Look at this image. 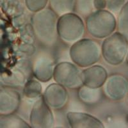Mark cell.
Masks as SVG:
<instances>
[{"instance_id": "obj_1", "label": "cell", "mask_w": 128, "mask_h": 128, "mask_svg": "<svg viewBox=\"0 0 128 128\" xmlns=\"http://www.w3.org/2000/svg\"><path fill=\"white\" fill-rule=\"evenodd\" d=\"M70 56L78 66L86 68L99 62L101 56V48L94 40L81 38L70 47Z\"/></svg>"}, {"instance_id": "obj_2", "label": "cell", "mask_w": 128, "mask_h": 128, "mask_svg": "<svg viewBox=\"0 0 128 128\" xmlns=\"http://www.w3.org/2000/svg\"><path fill=\"white\" fill-rule=\"evenodd\" d=\"M57 16L51 10L36 12L32 19V28L36 37L44 44L52 45L56 38Z\"/></svg>"}, {"instance_id": "obj_3", "label": "cell", "mask_w": 128, "mask_h": 128, "mask_svg": "<svg viewBox=\"0 0 128 128\" xmlns=\"http://www.w3.org/2000/svg\"><path fill=\"white\" fill-rule=\"evenodd\" d=\"M101 56L110 66H117L125 60L128 50V40L119 32H114L104 40Z\"/></svg>"}, {"instance_id": "obj_4", "label": "cell", "mask_w": 128, "mask_h": 128, "mask_svg": "<svg viewBox=\"0 0 128 128\" xmlns=\"http://www.w3.org/2000/svg\"><path fill=\"white\" fill-rule=\"evenodd\" d=\"M86 28L91 36L96 38H105L116 28V19L110 11L99 10L88 16Z\"/></svg>"}, {"instance_id": "obj_5", "label": "cell", "mask_w": 128, "mask_h": 128, "mask_svg": "<svg viewBox=\"0 0 128 128\" xmlns=\"http://www.w3.org/2000/svg\"><path fill=\"white\" fill-rule=\"evenodd\" d=\"M57 35L65 42L74 43L82 38L85 26L78 15L67 13L62 15L57 20Z\"/></svg>"}, {"instance_id": "obj_6", "label": "cell", "mask_w": 128, "mask_h": 128, "mask_svg": "<svg viewBox=\"0 0 128 128\" xmlns=\"http://www.w3.org/2000/svg\"><path fill=\"white\" fill-rule=\"evenodd\" d=\"M52 78L56 83L68 88H79L83 85L81 72L70 62H61L54 66Z\"/></svg>"}, {"instance_id": "obj_7", "label": "cell", "mask_w": 128, "mask_h": 128, "mask_svg": "<svg viewBox=\"0 0 128 128\" xmlns=\"http://www.w3.org/2000/svg\"><path fill=\"white\" fill-rule=\"evenodd\" d=\"M30 126L35 128H52L54 119L52 111L41 96L36 99L30 115Z\"/></svg>"}, {"instance_id": "obj_8", "label": "cell", "mask_w": 128, "mask_h": 128, "mask_svg": "<svg viewBox=\"0 0 128 128\" xmlns=\"http://www.w3.org/2000/svg\"><path fill=\"white\" fill-rule=\"evenodd\" d=\"M104 94L112 100H122L128 92V80L120 74H113L108 77L103 85Z\"/></svg>"}, {"instance_id": "obj_9", "label": "cell", "mask_w": 128, "mask_h": 128, "mask_svg": "<svg viewBox=\"0 0 128 128\" xmlns=\"http://www.w3.org/2000/svg\"><path fill=\"white\" fill-rule=\"evenodd\" d=\"M83 85L92 88H100L108 78V72L104 67L99 65H93L86 67L81 72Z\"/></svg>"}, {"instance_id": "obj_10", "label": "cell", "mask_w": 128, "mask_h": 128, "mask_svg": "<svg viewBox=\"0 0 128 128\" xmlns=\"http://www.w3.org/2000/svg\"><path fill=\"white\" fill-rule=\"evenodd\" d=\"M42 96L48 106L53 109L63 108L68 100V94L66 87L57 83L50 84Z\"/></svg>"}, {"instance_id": "obj_11", "label": "cell", "mask_w": 128, "mask_h": 128, "mask_svg": "<svg viewBox=\"0 0 128 128\" xmlns=\"http://www.w3.org/2000/svg\"><path fill=\"white\" fill-rule=\"evenodd\" d=\"M67 119L72 128H103L102 122L92 115L82 112H68Z\"/></svg>"}, {"instance_id": "obj_12", "label": "cell", "mask_w": 128, "mask_h": 128, "mask_svg": "<svg viewBox=\"0 0 128 128\" xmlns=\"http://www.w3.org/2000/svg\"><path fill=\"white\" fill-rule=\"evenodd\" d=\"M54 66L51 58L41 56L35 61L34 74L40 82H48L52 78Z\"/></svg>"}, {"instance_id": "obj_13", "label": "cell", "mask_w": 128, "mask_h": 128, "mask_svg": "<svg viewBox=\"0 0 128 128\" xmlns=\"http://www.w3.org/2000/svg\"><path fill=\"white\" fill-rule=\"evenodd\" d=\"M78 96L84 103L93 104L97 103L101 98V92L99 88H92L82 85L79 88Z\"/></svg>"}, {"instance_id": "obj_14", "label": "cell", "mask_w": 128, "mask_h": 128, "mask_svg": "<svg viewBox=\"0 0 128 128\" xmlns=\"http://www.w3.org/2000/svg\"><path fill=\"white\" fill-rule=\"evenodd\" d=\"M117 32L128 40V2L124 4L119 11L116 20Z\"/></svg>"}, {"instance_id": "obj_15", "label": "cell", "mask_w": 128, "mask_h": 128, "mask_svg": "<svg viewBox=\"0 0 128 128\" xmlns=\"http://www.w3.org/2000/svg\"><path fill=\"white\" fill-rule=\"evenodd\" d=\"M42 87L39 82L35 80H30L24 84L23 94L30 99H37L42 95Z\"/></svg>"}, {"instance_id": "obj_16", "label": "cell", "mask_w": 128, "mask_h": 128, "mask_svg": "<svg viewBox=\"0 0 128 128\" xmlns=\"http://www.w3.org/2000/svg\"><path fill=\"white\" fill-rule=\"evenodd\" d=\"M46 0H26V5L28 9L34 12H37L45 7Z\"/></svg>"}, {"instance_id": "obj_17", "label": "cell", "mask_w": 128, "mask_h": 128, "mask_svg": "<svg viewBox=\"0 0 128 128\" xmlns=\"http://www.w3.org/2000/svg\"><path fill=\"white\" fill-rule=\"evenodd\" d=\"M125 0H108V7L112 12H116L120 10Z\"/></svg>"}, {"instance_id": "obj_18", "label": "cell", "mask_w": 128, "mask_h": 128, "mask_svg": "<svg viewBox=\"0 0 128 128\" xmlns=\"http://www.w3.org/2000/svg\"><path fill=\"white\" fill-rule=\"evenodd\" d=\"M125 60H126V62L127 65H128V52H127Z\"/></svg>"}, {"instance_id": "obj_19", "label": "cell", "mask_w": 128, "mask_h": 128, "mask_svg": "<svg viewBox=\"0 0 128 128\" xmlns=\"http://www.w3.org/2000/svg\"><path fill=\"white\" fill-rule=\"evenodd\" d=\"M126 100L128 101V94H127V96H126Z\"/></svg>"}]
</instances>
